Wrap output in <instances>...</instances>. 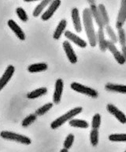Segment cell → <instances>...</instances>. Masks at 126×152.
<instances>
[{"label": "cell", "instance_id": "1", "mask_svg": "<svg viewBox=\"0 0 126 152\" xmlns=\"http://www.w3.org/2000/svg\"><path fill=\"white\" fill-rule=\"evenodd\" d=\"M83 23L85 28L86 34L89 40L91 47L94 48L98 42L97 33L94 31L93 25V17L90 8H85L83 11Z\"/></svg>", "mask_w": 126, "mask_h": 152}, {"label": "cell", "instance_id": "2", "mask_svg": "<svg viewBox=\"0 0 126 152\" xmlns=\"http://www.w3.org/2000/svg\"><path fill=\"white\" fill-rule=\"evenodd\" d=\"M83 109L82 107H75L73 109L70 110L68 112H66L65 114H64L63 115H62L61 117H59L54 120L53 122L51 124V128L52 129H57L58 128L61 127L62 125H64L66 121H70L71 119L76 117L77 115H78L79 114H81L82 112Z\"/></svg>", "mask_w": 126, "mask_h": 152}, {"label": "cell", "instance_id": "3", "mask_svg": "<svg viewBox=\"0 0 126 152\" xmlns=\"http://www.w3.org/2000/svg\"><path fill=\"white\" fill-rule=\"evenodd\" d=\"M1 137L7 140L15 141L17 143H22L25 145H29L31 144L32 141L29 137H28L24 135H21L16 132H10V131H2L1 132Z\"/></svg>", "mask_w": 126, "mask_h": 152}, {"label": "cell", "instance_id": "4", "mask_svg": "<svg viewBox=\"0 0 126 152\" xmlns=\"http://www.w3.org/2000/svg\"><path fill=\"white\" fill-rule=\"evenodd\" d=\"M70 87H71V88L73 91H77L78 93L88 95L89 97L94 98V99L98 97V95H99V93H98V91L90 87L85 86V85H83V84H79V83H77V82L72 83Z\"/></svg>", "mask_w": 126, "mask_h": 152}, {"label": "cell", "instance_id": "5", "mask_svg": "<svg viewBox=\"0 0 126 152\" xmlns=\"http://www.w3.org/2000/svg\"><path fill=\"white\" fill-rule=\"evenodd\" d=\"M107 49L112 53L113 56L114 57L115 60L117 61V63L120 65H123L125 63L126 59L122 55V52L117 50V48L115 46V43L111 40H107Z\"/></svg>", "mask_w": 126, "mask_h": 152}, {"label": "cell", "instance_id": "6", "mask_svg": "<svg viewBox=\"0 0 126 152\" xmlns=\"http://www.w3.org/2000/svg\"><path fill=\"white\" fill-rule=\"evenodd\" d=\"M61 5V0H53L51 3L50 4L48 9L46 10L41 16V19L44 21L48 20L52 18L56 10L59 9V7Z\"/></svg>", "mask_w": 126, "mask_h": 152}, {"label": "cell", "instance_id": "7", "mask_svg": "<svg viewBox=\"0 0 126 152\" xmlns=\"http://www.w3.org/2000/svg\"><path fill=\"white\" fill-rule=\"evenodd\" d=\"M106 110L110 114H112L117 118L119 122L122 124H126V116L122 111H121L117 107H115L114 105L108 104L106 106Z\"/></svg>", "mask_w": 126, "mask_h": 152}, {"label": "cell", "instance_id": "8", "mask_svg": "<svg viewBox=\"0 0 126 152\" xmlns=\"http://www.w3.org/2000/svg\"><path fill=\"white\" fill-rule=\"evenodd\" d=\"M63 49L65 50V53L67 56L68 60L70 61V63L75 64L77 62V56L76 53L73 50V48L71 46L69 41H64L63 42Z\"/></svg>", "mask_w": 126, "mask_h": 152}, {"label": "cell", "instance_id": "9", "mask_svg": "<svg viewBox=\"0 0 126 152\" xmlns=\"http://www.w3.org/2000/svg\"><path fill=\"white\" fill-rule=\"evenodd\" d=\"M63 88H64V82L62 79H58L55 82V88L53 95V102L54 104H59L61 101Z\"/></svg>", "mask_w": 126, "mask_h": 152}, {"label": "cell", "instance_id": "10", "mask_svg": "<svg viewBox=\"0 0 126 152\" xmlns=\"http://www.w3.org/2000/svg\"><path fill=\"white\" fill-rule=\"evenodd\" d=\"M126 20V0H122L121 8L117 15V22H116V28L117 29L122 28Z\"/></svg>", "mask_w": 126, "mask_h": 152}, {"label": "cell", "instance_id": "11", "mask_svg": "<svg viewBox=\"0 0 126 152\" xmlns=\"http://www.w3.org/2000/svg\"><path fill=\"white\" fill-rule=\"evenodd\" d=\"M15 72V68L13 66H9L6 69V71L2 74L1 79H0V89L4 88V87L7 84V83L10 81V80L11 79L13 75Z\"/></svg>", "mask_w": 126, "mask_h": 152}, {"label": "cell", "instance_id": "12", "mask_svg": "<svg viewBox=\"0 0 126 152\" xmlns=\"http://www.w3.org/2000/svg\"><path fill=\"white\" fill-rule=\"evenodd\" d=\"M65 37L69 39V40L72 41L73 43H75L76 45L78 46L79 48H85L87 47V43L85 40H84L83 39L77 36L74 33H73L70 31H65Z\"/></svg>", "mask_w": 126, "mask_h": 152}, {"label": "cell", "instance_id": "13", "mask_svg": "<svg viewBox=\"0 0 126 152\" xmlns=\"http://www.w3.org/2000/svg\"><path fill=\"white\" fill-rule=\"evenodd\" d=\"M7 25H8L10 28L14 32V34L17 36V37H18L20 40H25V32H23L22 28H21L14 20H8Z\"/></svg>", "mask_w": 126, "mask_h": 152}, {"label": "cell", "instance_id": "14", "mask_svg": "<svg viewBox=\"0 0 126 152\" xmlns=\"http://www.w3.org/2000/svg\"><path fill=\"white\" fill-rule=\"evenodd\" d=\"M90 9L91 11H92V14L93 19L95 20V22L98 25L99 28H103L106 27V25H104L103 20V18H102L101 14L99 10V7H96V5L93 4L90 5Z\"/></svg>", "mask_w": 126, "mask_h": 152}, {"label": "cell", "instance_id": "15", "mask_svg": "<svg viewBox=\"0 0 126 152\" xmlns=\"http://www.w3.org/2000/svg\"><path fill=\"white\" fill-rule=\"evenodd\" d=\"M71 16H72L73 23V26L77 32H81L82 31V25H81V20L80 18V14L77 8H73L71 12Z\"/></svg>", "mask_w": 126, "mask_h": 152}, {"label": "cell", "instance_id": "16", "mask_svg": "<svg viewBox=\"0 0 126 152\" xmlns=\"http://www.w3.org/2000/svg\"><path fill=\"white\" fill-rule=\"evenodd\" d=\"M97 37H98V43H99L100 50L102 51H106L107 50V40L105 39V32H104L103 28H99Z\"/></svg>", "mask_w": 126, "mask_h": 152}, {"label": "cell", "instance_id": "17", "mask_svg": "<svg viewBox=\"0 0 126 152\" xmlns=\"http://www.w3.org/2000/svg\"><path fill=\"white\" fill-rule=\"evenodd\" d=\"M105 88L106 91L111 92H117V93L126 94V85L122 84H114L109 83L105 85Z\"/></svg>", "mask_w": 126, "mask_h": 152}, {"label": "cell", "instance_id": "18", "mask_svg": "<svg viewBox=\"0 0 126 152\" xmlns=\"http://www.w3.org/2000/svg\"><path fill=\"white\" fill-rule=\"evenodd\" d=\"M48 68L47 64L45 62H40V63H35L30 65L28 67V71L31 73H40L43 71L47 70Z\"/></svg>", "mask_w": 126, "mask_h": 152}, {"label": "cell", "instance_id": "19", "mask_svg": "<svg viewBox=\"0 0 126 152\" xmlns=\"http://www.w3.org/2000/svg\"><path fill=\"white\" fill-rule=\"evenodd\" d=\"M66 25H67V21L65 19H62V20H60V22L59 23V25L55 28V31H54V34H53V38L54 39H59L61 36L62 35V33L65 32V28H66Z\"/></svg>", "mask_w": 126, "mask_h": 152}, {"label": "cell", "instance_id": "20", "mask_svg": "<svg viewBox=\"0 0 126 152\" xmlns=\"http://www.w3.org/2000/svg\"><path fill=\"white\" fill-rule=\"evenodd\" d=\"M52 1H53V0H42L40 3L39 5H37L36 8L34 9L33 13H32L33 17H35V18L39 17V15L43 11V10L45 9L48 5L51 3Z\"/></svg>", "mask_w": 126, "mask_h": 152}, {"label": "cell", "instance_id": "21", "mask_svg": "<svg viewBox=\"0 0 126 152\" xmlns=\"http://www.w3.org/2000/svg\"><path fill=\"white\" fill-rule=\"evenodd\" d=\"M47 92V88H37L34 91H32L27 94V98L29 99H35L37 98L40 97L42 95H45Z\"/></svg>", "mask_w": 126, "mask_h": 152}, {"label": "cell", "instance_id": "22", "mask_svg": "<svg viewBox=\"0 0 126 152\" xmlns=\"http://www.w3.org/2000/svg\"><path fill=\"white\" fill-rule=\"evenodd\" d=\"M69 125L71 127L80 128V129H87L89 126L88 123L86 121L81 120V119H74V118L70 121Z\"/></svg>", "mask_w": 126, "mask_h": 152}, {"label": "cell", "instance_id": "23", "mask_svg": "<svg viewBox=\"0 0 126 152\" xmlns=\"http://www.w3.org/2000/svg\"><path fill=\"white\" fill-rule=\"evenodd\" d=\"M99 7V10L100 12V14H101L102 18H103V20L104 25H109L110 24V19H109V16L108 14H107V11H106V9L105 6L103 4H99L98 6Z\"/></svg>", "mask_w": 126, "mask_h": 152}, {"label": "cell", "instance_id": "24", "mask_svg": "<svg viewBox=\"0 0 126 152\" xmlns=\"http://www.w3.org/2000/svg\"><path fill=\"white\" fill-rule=\"evenodd\" d=\"M52 107H53V103H51V102L46 103L45 105H43V106H42V107H40V108L36 110L35 114L37 116H43L45 114H47V112L49 111Z\"/></svg>", "mask_w": 126, "mask_h": 152}, {"label": "cell", "instance_id": "25", "mask_svg": "<svg viewBox=\"0 0 126 152\" xmlns=\"http://www.w3.org/2000/svg\"><path fill=\"white\" fill-rule=\"evenodd\" d=\"M36 118H37V115H36V114H29V115L27 116L26 118H24V120H23L22 122H21V125L25 128L28 127V126H29L30 125H32V124L36 120Z\"/></svg>", "mask_w": 126, "mask_h": 152}, {"label": "cell", "instance_id": "26", "mask_svg": "<svg viewBox=\"0 0 126 152\" xmlns=\"http://www.w3.org/2000/svg\"><path fill=\"white\" fill-rule=\"evenodd\" d=\"M90 141L92 145L95 147L99 143V129H92L90 132Z\"/></svg>", "mask_w": 126, "mask_h": 152}, {"label": "cell", "instance_id": "27", "mask_svg": "<svg viewBox=\"0 0 126 152\" xmlns=\"http://www.w3.org/2000/svg\"><path fill=\"white\" fill-rule=\"evenodd\" d=\"M105 29H106V34L108 35V37H110V39L112 42H114V43H116L118 41V37H117V35L115 34L114 31L113 29L112 28L110 27V25H106L105 27Z\"/></svg>", "mask_w": 126, "mask_h": 152}, {"label": "cell", "instance_id": "28", "mask_svg": "<svg viewBox=\"0 0 126 152\" xmlns=\"http://www.w3.org/2000/svg\"><path fill=\"white\" fill-rule=\"evenodd\" d=\"M109 140L112 142H126V134H112Z\"/></svg>", "mask_w": 126, "mask_h": 152}, {"label": "cell", "instance_id": "29", "mask_svg": "<svg viewBox=\"0 0 126 152\" xmlns=\"http://www.w3.org/2000/svg\"><path fill=\"white\" fill-rule=\"evenodd\" d=\"M16 13H17V15L20 18V20L23 22H26L29 20V17H28V14H26V12L23 8L21 7H18L16 9Z\"/></svg>", "mask_w": 126, "mask_h": 152}, {"label": "cell", "instance_id": "30", "mask_svg": "<svg viewBox=\"0 0 126 152\" xmlns=\"http://www.w3.org/2000/svg\"><path fill=\"white\" fill-rule=\"evenodd\" d=\"M101 125V116L99 114H95L92 121V127L94 129H99Z\"/></svg>", "mask_w": 126, "mask_h": 152}, {"label": "cell", "instance_id": "31", "mask_svg": "<svg viewBox=\"0 0 126 152\" xmlns=\"http://www.w3.org/2000/svg\"><path fill=\"white\" fill-rule=\"evenodd\" d=\"M117 37H118V41L120 44L122 46L126 45V35L125 30L121 28H118V32H117Z\"/></svg>", "mask_w": 126, "mask_h": 152}, {"label": "cell", "instance_id": "32", "mask_svg": "<svg viewBox=\"0 0 126 152\" xmlns=\"http://www.w3.org/2000/svg\"><path fill=\"white\" fill-rule=\"evenodd\" d=\"M74 135L73 134H69L66 138H65V141H64V148H67V149H70L72 147L73 141H74Z\"/></svg>", "mask_w": 126, "mask_h": 152}, {"label": "cell", "instance_id": "33", "mask_svg": "<svg viewBox=\"0 0 126 152\" xmlns=\"http://www.w3.org/2000/svg\"><path fill=\"white\" fill-rule=\"evenodd\" d=\"M122 54L124 56L125 58L126 59V45L122 46Z\"/></svg>", "mask_w": 126, "mask_h": 152}, {"label": "cell", "instance_id": "34", "mask_svg": "<svg viewBox=\"0 0 126 152\" xmlns=\"http://www.w3.org/2000/svg\"><path fill=\"white\" fill-rule=\"evenodd\" d=\"M87 1H88V2L90 5L95 4V0H87Z\"/></svg>", "mask_w": 126, "mask_h": 152}, {"label": "cell", "instance_id": "35", "mask_svg": "<svg viewBox=\"0 0 126 152\" xmlns=\"http://www.w3.org/2000/svg\"><path fill=\"white\" fill-rule=\"evenodd\" d=\"M68 151H69V149H67V148H63L61 150V152H68Z\"/></svg>", "mask_w": 126, "mask_h": 152}, {"label": "cell", "instance_id": "36", "mask_svg": "<svg viewBox=\"0 0 126 152\" xmlns=\"http://www.w3.org/2000/svg\"><path fill=\"white\" fill-rule=\"evenodd\" d=\"M26 2H36V1H39V0H24Z\"/></svg>", "mask_w": 126, "mask_h": 152}, {"label": "cell", "instance_id": "37", "mask_svg": "<svg viewBox=\"0 0 126 152\" xmlns=\"http://www.w3.org/2000/svg\"></svg>", "mask_w": 126, "mask_h": 152}]
</instances>
